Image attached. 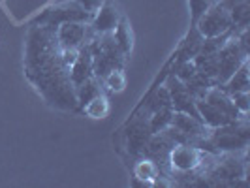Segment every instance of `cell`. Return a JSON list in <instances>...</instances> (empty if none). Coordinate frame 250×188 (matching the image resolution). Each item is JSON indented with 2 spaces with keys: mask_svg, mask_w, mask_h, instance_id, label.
Instances as JSON below:
<instances>
[{
  "mask_svg": "<svg viewBox=\"0 0 250 188\" xmlns=\"http://www.w3.org/2000/svg\"><path fill=\"white\" fill-rule=\"evenodd\" d=\"M25 75L53 109L77 111L70 68L62 61L57 28L32 25L25 42Z\"/></svg>",
  "mask_w": 250,
  "mask_h": 188,
  "instance_id": "obj_1",
  "label": "cell"
},
{
  "mask_svg": "<svg viewBox=\"0 0 250 188\" xmlns=\"http://www.w3.org/2000/svg\"><path fill=\"white\" fill-rule=\"evenodd\" d=\"M249 115L239 117L237 121L229 125L211 128L209 138L198 143V147L211 154H222V152H243L247 150L250 143V126Z\"/></svg>",
  "mask_w": 250,
  "mask_h": 188,
  "instance_id": "obj_2",
  "label": "cell"
},
{
  "mask_svg": "<svg viewBox=\"0 0 250 188\" xmlns=\"http://www.w3.org/2000/svg\"><path fill=\"white\" fill-rule=\"evenodd\" d=\"M88 45L92 51V70L100 81L104 75L113 70H125L126 55L117 45L113 32L111 34H96Z\"/></svg>",
  "mask_w": 250,
  "mask_h": 188,
  "instance_id": "obj_3",
  "label": "cell"
},
{
  "mask_svg": "<svg viewBox=\"0 0 250 188\" xmlns=\"http://www.w3.org/2000/svg\"><path fill=\"white\" fill-rule=\"evenodd\" d=\"M90 19H92V13L83 10L75 0H72V2H62L47 8L34 19V25L57 28L64 23H90Z\"/></svg>",
  "mask_w": 250,
  "mask_h": 188,
  "instance_id": "obj_4",
  "label": "cell"
},
{
  "mask_svg": "<svg viewBox=\"0 0 250 188\" xmlns=\"http://www.w3.org/2000/svg\"><path fill=\"white\" fill-rule=\"evenodd\" d=\"M249 61V53L237 43L235 36H231L224 43V47L218 51V74H216V85H224L231 75L237 72L241 64Z\"/></svg>",
  "mask_w": 250,
  "mask_h": 188,
  "instance_id": "obj_5",
  "label": "cell"
},
{
  "mask_svg": "<svg viewBox=\"0 0 250 188\" xmlns=\"http://www.w3.org/2000/svg\"><path fill=\"white\" fill-rule=\"evenodd\" d=\"M194 26L198 28V32H200L203 38H213V36L226 34V32H231L229 10L216 0L213 6L198 19V23Z\"/></svg>",
  "mask_w": 250,
  "mask_h": 188,
  "instance_id": "obj_6",
  "label": "cell"
},
{
  "mask_svg": "<svg viewBox=\"0 0 250 188\" xmlns=\"http://www.w3.org/2000/svg\"><path fill=\"white\" fill-rule=\"evenodd\" d=\"M152 136L149 126V115L143 111V115H139L138 119H134L128 130L125 132V147L126 152L132 156V158H139L145 154V147H147V141Z\"/></svg>",
  "mask_w": 250,
  "mask_h": 188,
  "instance_id": "obj_7",
  "label": "cell"
},
{
  "mask_svg": "<svg viewBox=\"0 0 250 188\" xmlns=\"http://www.w3.org/2000/svg\"><path fill=\"white\" fill-rule=\"evenodd\" d=\"M94 36L96 32L92 30L90 23H64L57 26L59 43L61 47H68V49H81L88 42H92Z\"/></svg>",
  "mask_w": 250,
  "mask_h": 188,
  "instance_id": "obj_8",
  "label": "cell"
},
{
  "mask_svg": "<svg viewBox=\"0 0 250 188\" xmlns=\"http://www.w3.org/2000/svg\"><path fill=\"white\" fill-rule=\"evenodd\" d=\"M164 85L169 90L171 104H173V109H175V111L188 113V115L200 119V113H198V107H196V98L188 92L187 87H185V83H183L181 79H177L173 74H167V79H166Z\"/></svg>",
  "mask_w": 250,
  "mask_h": 188,
  "instance_id": "obj_9",
  "label": "cell"
},
{
  "mask_svg": "<svg viewBox=\"0 0 250 188\" xmlns=\"http://www.w3.org/2000/svg\"><path fill=\"white\" fill-rule=\"evenodd\" d=\"M171 126H175L179 132H183L188 138V141H190V145H196V147H198L200 141L207 139L209 134H211V128L209 126H205L200 119H196V117H192V115L183 111L173 113Z\"/></svg>",
  "mask_w": 250,
  "mask_h": 188,
  "instance_id": "obj_10",
  "label": "cell"
},
{
  "mask_svg": "<svg viewBox=\"0 0 250 188\" xmlns=\"http://www.w3.org/2000/svg\"><path fill=\"white\" fill-rule=\"evenodd\" d=\"M121 17H123V13L117 8V4L113 0H104V4L92 13L90 26L96 34H111L119 25Z\"/></svg>",
  "mask_w": 250,
  "mask_h": 188,
  "instance_id": "obj_11",
  "label": "cell"
},
{
  "mask_svg": "<svg viewBox=\"0 0 250 188\" xmlns=\"http://www.w3.org/2000/svg\"><path fill=\"white\" fill-rule=\"evenodd\" d=\"M88 43L79 49L75 63L70 66V79H72L74 88L77 85H81V83H85L90 77H94V70H92V51H90Z\"/></svg>",
  "mask_w": 250,
  "mask_h": 188,
  "instance_id": "obj_12",
  "label": "cell"
},
{
  "mask_svg": "<svg viewBox=\"0 0 250 188\" xmlns=\"http://www.w3.org/2000/svg\"><path fill=\"white\" fill-rule=\"evenodd\" d=\"M203 100L209 102L211 105H214L216 109H220V111L228 115L229 119H239V117H243L241 113L237 111V107L233 105V102H231V96L226 92L224 88L220 87V85H213V87L209 88L207 92H205V96H203Z\"/></svg>",
  "mask_w": 250,
  "mask_h": 188,
  "instance_id": "obj_13",
  "label": "cell"
},
{
  "mask_svg": "<svg viewBox=\"0 0 250 188\" xmlns=\"http://www.w3.org/2000/svg\"><path fill=\"white\" fill-rule=\"evenodd\" d=\"M196 107H198V113H200L201 123L205 126H209V128H218V126L233 123V119H229L228 115H224L220 109H216L214 105H211L209 102H205L203 98L196 100ZM235 121H237V119H235Z\"/></svg>",
  "mask_w": 250,
  "mask_h": 188,
  "instance_id": "obj_14",
  "label": "cell"
},
{
  "mask_svg": "<svg viewBox=\"0 0 250 188\" xmlns=\"http://www.w3.org/2000/svg\"><path fill=\"white\" fill-rule=\"evenodd\" d=\"M162 175L160 166L154 162L149 156H139L136 166H134V177L139 179L141 183H145L147 187H152L154 181Z\"/></svg>",
  "mask_w": 250,
  "mask_h": 188,
  "instance_id": "obj_15",
  "label": "cell"
},
{
  "mask_svg": "<svg viewBox=\"0 0 250 188\" xmlns=\"http://www.w3.org/2000/svg\"><path fill=\"white\" fill-rule=\"evenodd\" d=\"M102 92H105L104 90V85H102V81L94 75V77H90L87 79L85 83H81V85H77L75 87V100H77V111H81V107L88 104V102L92 100V98H96L98 94Z\"/></svg>",
  "mask_w": 250,
  "mask_h": 188,
  "instance_id": "obj_16",
  "label": "cell"
},
{
  "mask_svg": "<svg viewBox=\"0 0 250 188\" xmlns=\"http://www.w3.org/2000/svg\"><path fill=\"white\" fill-rule=\"evenodd\" d=\"M250 63L249 61H245V63L241 64L237 68V72L231 75L228 81H226L222 88H224L228 94H231V92H249L250 90Z\"/></svg>",
  "mask_w": 250,
  "mask_h": 188,
  "instance_id": "obj_17",
  "label": "cell"
},
{
  "mask_svg": "<svg viewBox=\"0 0 250 188\" xmlns=\"http://www.w3.org/2000/svg\"><path fill=\"white\" fill-rule=\"evenodd\" d=\"M113 38H115L117 45L123 49L125 55L132 53V49H134V30H132V25H130V21L126 19L125 15L121 17L117 28L113 30Z\"/></svg>",
  "mask_w": 250,
  "mask_h": 188,
  "instance_id": "obj_18",
  "label": "cell"
},
{
  "mask_svg": "<svg viewBox=\"0 0 250 188\" xmlns=\"http://www.w3.org/2000/svg\"><path fill=\"white\" fill-rule=\"evenodd\" d=\"M194 64H196V70L200 74L207 75L209 79H216V74H218V53H198L194 59ZM216 85V81H214Z\"/></svg>",
  "mask_w": 250,
  "mask_h": 188,
  "instance_id": "obj_19",
  "label": "cell"
},
{
  "mask_svg": "<svg viewBox=\"0 0 250 188\" xmlns=\"http://www.w3.org/2000/svg\"><path fill=\"white\" fill-rule=\"evenodd\" d=\"M229 17H231V32L237 34L239 30L249 28L250 25V0L239 2L233 8H229Z\"/></svg>",
  "mask_w": 250,
  "mask_h": 188,
  "instance_id": "obj_20",
  "label": "cell"
},
{
  "mask_svg": "<svg viewBox=\"0 0 250 188\" xmlns=\"http://www.w3.org/2000/svg\"><path fill=\"white\" fill-rule=\"evenodd\" d=\"M81 111L85 113L87 117H90V119H105L107 113H109V100H107L105 92H102L96 98H92L88 104H85L81 107Z\"/></svg>",
  "mask_w": 250,
  "mask_h": 188,
  "instance_id": "obj_21",
  "label": "cell"
},
{
  "mask_svg": "<svg viewBox=\"0 0 250 188\" xmlns=\"http://www.w3.org/2000/svg\"><path fill=\"white\" fill-rule=\"evenodd\" d=\"M214 85L213 79H209L207 75L203 74H198L194 75V77H190L188 81H185V87H187V90L196 98V100H200V98H203L205 96V92L209 90V88Z\"/></svg>",
  "mask_w": 250,
  "mask_h": 188,
  "instance_id": "obj_22",
  "label": "cell"
},
{
  "mask_svg": "<svg viewBox=\"0 0 250 188\" xmlns=\"http://www.w3.org/2000/svg\"><path fill=\"white\" fill-rule=\"evenodd\" d=\"M173 113H175V109H158V111L150 113L149 115L150 132L156 134V132H162L164 128H167V126L171 125Z\"/></svg>",
  "mask_w": 250,
  "mask_h": 188,
  "instance_id": "obj_23",
  "label": "cell"
},
{
  "mask_svg": "<svg viewBox=\"0 0 250 188\" xmlns=\"http://www.w3.org/2000/svg\"><path fill=\"white\" fill-rule=\"evenodd\" d=\"M102 85L104 90H109V92H123L126 87V75L123 70H113L109 74H105L102 77Z\"/></svg>",
  "mask_w": 250,
  "mask_h": 188,
  "instance_id": "obj_24",
  "label": "cell"
},
{
  "mask_svg": "<svg viewBox=\"0 0 250 188\" xmlns=\"http://www.w3.org/2000/svg\"><path fill=\"white\" fill-rule=\"evenodd\" d=\"M214 2L216 0H188V4H190V26L196 25L198 19L213 6Z\"/></svg>",
  "mask_w": 250,
  "mask_h": 188,
  "instance_id": "obj_25",
  "label": "cell"
},
{
  "mask_svg": "<svg viewBox=\"0 0 250 188\" xmlns=\"http://www.w3.org/2000/svg\"><path fill=\"white\" fill-rule=\"evenodd\" d=\"M231 102L233 105L237 107V111L241 115H249L250 109V98H249V92H231Z\"/></svg>",
  "mask_w": 250,
  "mask_h": 188,
  "instance_id": "obj_26",
  "label": "cell"
},
{
  "mask_svg": "<svg viewBox=\"0 0 250 188\" xmlns=\"http://www.w3.org/2000/svg\"><path fill=\"white\" fill-rule=\"evenodd\" d=\"M83 10H87V12L94 13L98 8H100L102 4H104V0H75Z\"/></svg>",
  "mask_w": 250,
  "mask_h": 188,
  "instance_id": "obj_27",
  "label": "cell"
},
{
  "mask_svg": "<svg viewBox=\"0 0 250 188\" xmlns=\"http://www.w3.org/2000/svg\"><path fill=\"white\" fill-rule=\"evenodd\" d=\"M218 2H220L222 6H226V8L229 10V8H233L235 4H239V2H245V0H218Z\"/></svg>",
  "mask_w": 250,
  "mask_h": 188,
  "instance_id": "obj_28",
  "label": "cell"
}]
</instances>
